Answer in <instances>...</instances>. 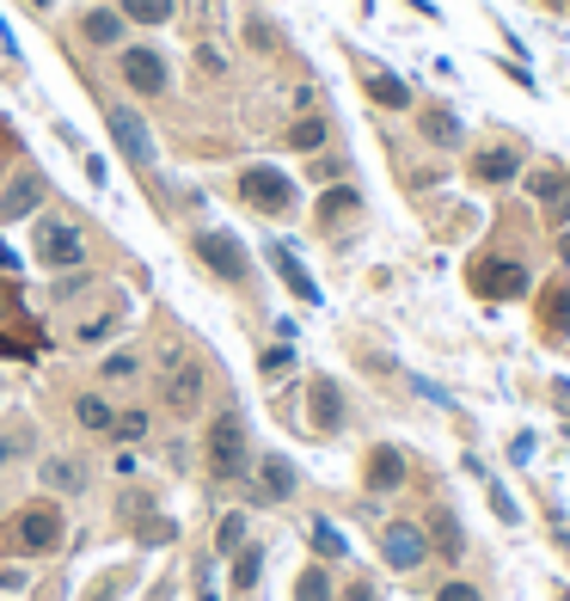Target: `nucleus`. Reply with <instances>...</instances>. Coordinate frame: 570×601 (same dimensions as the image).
<instances>
[{"mask_svg":"<svg viewBox=\"0 0 570 601\" xmlns=\"http://www.w3.org/2000/svg\"><path fill=\"white\" fill-rule=\"evenodd\" d=\"M252 430H246V412L240 405H221L209 424H202V473L209 485H246L252 473Z\"/></svg>","mask_w":570,"mask_h":601,"instance_id":"f257e3e1","label":"nucleus"},{"mask_svg":"<svg viewBox=\"0 0 570 601\" xmlns=\"http://www.w3.org/2000/svg\"><path fill=\"white\" fill-rule=\"evenodd\" d=\"M233 190H240V203H246L252 216H264V221H289L294 209H301V185H294L282 166H270V160H252V166H240Z\"/></svg>","mask_w":570,"mask_h":601,"instance_id":"f03ea898","label":"nucleus"},{"mask_svg":"<svg viewBox=\"0 0 570 601\" xmlns=\"http://www.w3.org/2000/svg\"><path fill=\"white\" fill-rule=\"evenodd\" d=\"M68 540V509L62 497H32V504L13 516V546L25 558H56Z\"/></svg>","mask_w":570,"mask_h":601,"instance_id":"7ed1b4c3","label":"nucleus"},{"mask_svg":"<svg viewBox=\"0 0 570 601\" xmlns=\"http://www.w3.org/2000/svg\"><path fill=\"white\" fill-rule=\"evenodd\" d=\"M202 393H209V374H202L197 356L166 350V362H160V412L190 424V417L202 412Z\"/></svg>","mask_w":570,"mask_h":601,"instance_id":"20e7f679","label":"nucleus"},{"mask_svg":"<svg viewBox=\"0 0 570 601\" xmlns=\"http://www.w3.org/2000/svg\"><path fill=\"white\" fill-rule=\"evenodd\" d=\"M190 258L216 282H252V252L233 228H197L190 233Z\"/></svg>","mask_w":570,"mask_h":601,"instance_id":"39448f33","label":"nucleus"},{"mask_svg":"<svg viewBox=\"0 0 570 601\" xmlns=\"http://www.w3.org/2000/svg\"><path fill=\"white\" fill-rule=\"evenodd\" d=\"M32 258L44 264L49 277H68V270H86V233H80L74 221H62V216L37 221V233H32Z\"/></svg>","mask_w":570,"mask_h":601,"instance_id":"423d86ee","label":"nucleus"},{"mask_svg":"<svg viewBox=\"0 0 570 601\" xmlns=\"http://www.w3.org/2000/svg\"><path fill=\"white\" fill-rule=\"evenodd\" d=\"M105 129L110 141H117V154L129 160V166L148 178V172L160 166V148H154V129H148V117H141L136 105H117V99H105Z\"/></svg>","mask_w":570,"mask_h":601,"instance_id":"0eeeda50","label":"nucleus"},{"mask_svg":"<svg viewBox=\"0 0 570 601\" xmlns=\"http://www.w3.org/2000/svg\"><path fill=\"white\" fill-rule=\"evenodd\" d=\"M117 80H124L129 99H166V86H172L166 49H154V44H124V49H117Z\"/></svg>","mask_w":570,"mask_h":601,"instance_id":"6e6552de","label":"nucleus"},{"mask_svg":"<svg viewBox=\"0 0 570 601\" xmlns=\"http://www.w3.org/2000/svg\"><path fill=\"white\" fill-rule=\"evenodd\" d=\"M294 492H301V466L289 461V454H258L246 473V504L252 509H277V504H294Z\"/></svg>","mask_w":570,"mask_h":601,"instance_id":"1a4fd4ad","label":"nucleus"},{"mask_svg":"<svg viewBox=\"0 0 570 601\" xmlns=\"http://www.w3.org/2000/svg\"><path fill=\"white\" fill-rule=\"evenodd\" d=\"M522 172H527V154L515 141H485V148L466 154V178H473L478 190H503V185H515Z\"/></svg>","mask_w":570,"mask_h":601,"instance_id":"9d476101","label":"nucleus"},{"mask_svg":"<svg viewBox=\"0 0 570 601\" xmlns=\"http://www.w3.org/2000/svg\"><path fill=\"white\" fill-rule=\"evenodd\" d=\"M49 197V178L37 166H13V178H0V228H19L32 221Z\"/></svg>","mask_w":570,"mask_h":601,"instance_id":"9b49d317","label":"nucleus"},{"mask_svg":"<svg viewBox=\"0 0 570 601\" xmlns=\"http://www.w3.org/2000/svg\"><path fill=\"white\" fill-rule=\"evenodd\" d=\"M423 558H430V534H423V522H405V516L381 522V565H386V570L411 577Z\"/></svg>","mask_w":570,"mask_h":601,"instance_id":"f8f14e48","label":"nucleus"},{"mask_svg":"<svg viewBox=\"0 0 570 601\" xmlns=\"http://www.w3.org/2000/svg\"><path fill=\"white\" fill-rule=\"evenodd\" d=\"M522 190L539 203V216H546V228H570V172L565 166H527L522 172Z\"/></svg>","mask_w":570,"mask_h":601,"instance_id":"ddd939ff","label":"nucleus"},{"mask_svg":"<svg viewBox=\"0 0 570 601\" xmlns=\"http://www.w3.org/2000/svg\"><path fill=\"white\" fill-rule=\"evenodd\" d=\"M350 424V405H344V386L331 374H307V430L313 436H338Z\"/></svg>","mask_w":570,"mask_h":601,"instance_id":"4468645a","label":"nucleus"},{"mask_svg":"<svg viewBox=\"0 0 570 601\" xmlns=\"http://www.w3.org/2000/svg\"><path fill=\"white\" fill-rule=\"evenodd\" d=\"M74 37H80L86 49H110V56H117V49L129 44V19L117 13V7H105V0H93V7H80Z\"/></svg>","mask_w":570,"mask_h":601,"instance_id":"2eb2a0df","label":"nucleus"},{"mask_svg":"<svg viewBox=\"0 0 570 601\" xmlns=\"http://www.w3.org/2000/svg\"><path fill=\"white\" fill-rule=\"evenodd\" d=\"M356 74H362V93H369V105H381V111H411V105H417V99H411V80L393 74V68L369 62V56H356Z\"/></svg>","mask_w":570,"mask_h":601,"instance_id":"dca6fc26","label":"nucleus"},{"mask_svg":"<svg viewBox=\"0 0 570 601\" xmlns=\"http://www.w3.org/2000/svg\"><path fill=\"white\" fill-rule=\"evenodd\" d=\"M405 473H411L405 448L374 442V448H369V461H362V492H369V497H393V492L405 485Z\"/></svg>","mask_w":570,"mask_h":601,"instance_id":"f3484780","label":"nucleus"},{"mask_svg":"<svg viewBox=\"0 0 570 601\" xmlns=\"http://www.w3.org/2000/svg\"><path fill=\"white\" fill-rule=\"evenodd\" d=\"M411 117H417V136L430 141V148H442V154H454V148L466 141L461 111H454V105H442V99H430V105H411Z\"/></svg>","mask_w":570,"mask_h":601,"instance_id":"a211bd4d","label":"nucleus"},{"mask_svg":"<svg viewBox=\"0 0 570 601\" xmlns=\"http://www.w3.org/2000/svg\"><path fill=\"white\" fill-rule=\"evenodd\" d=\"M37 485H44V497H80L93 485V466L80 454H44L37 461Z\"/></svg>","mask_w":570,"mask_h":601,"instance_id":"6ab92c4d","label":"nucleus"},{"mask_svg":"<svg viewBox=\"0 0 570 601\" xmlns=\"http://www.w3.org/2000/svg\"><path fill=\"white\" fill-rule=\"evenodd\" d=\"M473 289L485 294V301H515V294H527V264L515 258H485L473 270Z\"/></svg>","mask_w":570,"mask_h":601,"instance_id":"aec40b11","label":"nucleus"},{"mask_svg":"<svg viewBox=\"0 0 570 601\" xmlns=\"http://www.w3.org/2000/svg\"><path fill=\"white\" fill-rule=\"evenodd\" d=\"M264 258H270V270H277V282H282V289L294 294V301H301V308H319V301H325V294H319V282L307 277V264L294 258V252L282 246V240H270V246H264Z\"/></svg>","mask_w":570,"mask_h":601,"instance_id":"412c9836","label":"nucleus"},{"mask_svg":"<svg viewBox=\"0 0 570 601\" xmlns=\"http://www.w3.org/2000/svg\"><path fill=\"white\" fill-rule=\"evenodd\" d=\"M534 325L546 338H570V277H546L539 282V301H534Z\"/></svg>","mask_w":570,"mask_h":601,"instance_id":"4be33fe9","label":"nucleus"},{"mask_svg":"<svg viewBox=\"0 0 570 601\" xmlns=\"http://www.w3.org/2000/svg\"><path fill=\"white\" fill-rule=\"evenodd\" d=\"M423 534H430V553L442 546V558H461V553H466V528H461V516H454L447 504H435V509H430Z\"/></svg>","mask_w":570,"mask_h":601,"instance_id":"5701e85b","label":"nucleus"},{"mask_svg":"<svg viewBox=\"0 0 570 601\" xmlns=\"http://www.w3.org/2000/svg\"><path fill=\"white\" fill-rule=\"evenodd\" d=\"M282 141H289L294 154H319V148H331V117H319V111H301Z\"/></svg>","mask_w":570,"mask_h":601,"instance_id":"b1692460","label":"nucleus"},{"mask_svg":"<svg viewBox=\"0 0 570 601\" xmlns=\"http://www.w3.org/2000/svg\"><path fill=\"white\" fill-rule=\"evenodd\" d=\"M350 216H362V190H356V185H325L319 228H338V221H350Z\"/></svg>","mask_w":570,"mask_h":601,"instance_id":"393cba45","label":"nucleus"},{"mask_svg":"<svg viewBox=\"0 0 570 601\" xmlns=\"http://www.w3.org/2000/svg\"><path fill=\"white\" fill-rule=\"evenodd\" d=\"M307 540H313V553H319V565L350 558V534H344L338 522H325V516H313V522H307Z\"/></svg>","mask_w":570,"mask_h":601,"instance_id":"a878e982","label":"nucleus"},{"mask_svg":"<svg viewBox=\"0 0 570 601\" xmlns=\"http://www.w3.org/2000/svg\"><path fill=\"white\" fill-rule=\"evenodd\" d=\"M74 424L86 436H110V424H117V405L105 400V393H80L74 400Z\"/></svg>","mask_w":570,"mask_h":601,"instance_id":"bb28decb","label":"nucleus"},{"mask_svg":"<svg viewBox=\"0 0 570 601\" xmlns=\"http://www.w3.org/2000/svg\"><path fill=\"white\" fill-rule=\"evenodd\" d=\"M117 13L129 19V32H136V25L154 32V25H172V19H178V0H117Z\"/></svg>","mask_w":570,"mask_h":601,"instance_id":"cd10ccee","label":"nucleus"},{"mask_svg":"<svg viewBox=\"0 0 570 601\" xmlns=\"http://www.w3.org/2000/svg\"><path fill=\"white\" fill-rule=\"evenodd\" d=\"M258 577H264V546H240V553L228 558V583L240 589V596H252V589H258Z\"/></svg>","mask_w":570,"mask_h":601,"instance_id":"c85d7f7f","label":"nucleus"},{"mask_svg":"<svg viewBox=\"0 0 570 601\" xmlns=\"http://www.w3.org/2000/svg\"><path fill=\"white\" fill-rule=\"evenodd\" d=\"M294 601H338L331 570H325V565H301V570H294Z\"/></svg>","mask_w":570,"mask_h":601,"instance_id":"c756f323","label":"nucleus"},{"mask_svg":"<svg viewBox=\"0 0 570 601\" xmlns=\"http://www.w3.org/2000/svg\"><path fill=\"white\" fill-rule=\"evenodd\" d=\"M117 325H124V301H117L110 313H98V320H80L74 325V344H80V350H93V344L117 338Z\"/></svg>","mask_w":570,"mask_h":601,"instance_id":"7c9ffc66","label":"nucleus"},{"mask_svg":"<svg viewBox=\"0 0 570 601\" xmlns=\"http://www.w3.org/2000/svg\"><path fill=\"white\" fill-rule=\"evenodd\" d=\"M141 374V350H110V356H98V381H110V386H124V381H136Z\"/></svg>","mask_w":570,"mask_h":601,"instance_id":"2f4dec72","label":"nucleus"},{"mask_svg":"<svg viewBox=\"0 0 570 601\" xmlns=\"http://www.w3.org/2000/svg\"><path fill=\"white\" fill-rule=\"evenodd\" d=\"M307 178L313 185H344V178H350V154H331V148L307 154Z\"/></svg>","mask_w":570,"mask_h":601,"instance_id":"473e14b6","label":"nucleus"},{"mask_svg":"<svg viewBox=\"0 0 570 601\" xmlns=\"http://www.w3.org/2000/svg\"><path fill=\"white\" fill-rule=\"evenodd\" d=\"M32 448H37V430L25 424V417H13V424L0 430V466H7V461H25Z\"/></svg>","mask_w":570,"mask_h":601,"instance_id":"72a5a7b5","label":"nucleus"},{"mask_svg":"<svg viewBox=\"0 0 570 601\" xmlns=\"http://www.w3.org/2000/svg\"><path fill=\"white\" fill-rule=\"evenodd\" d=\"M294 362H301V356H294V344H264V350H258V374H264V381H270V386H277L282 381V374H294Z\"/></svg>","mask_w":570,"mask_h":601,"instance_id":"f704fd0d","label":"nucleus"},{"mask_svg":"<svg viewBox=\"0 0 570 601\" xmlns=\"http://www.w3.org/2000/svg\"><path fill=\"white\" fill-rule=\"evenodd\" d=\"M485 504L497 509V522H503V528H522V504L509 497V485L497 473H485Z\"/></svg>","mask_w":570,"mask_h":601,"instance_id":"c9c22d12","label":"nucleus"},{"mask_svg":"<svg viewBox=\"0 0 570 601\" xmlns=\"http://www.w3.org/2000/svg\"><path fill=\"white\" fill-rule=\"evenodd\" d=\"M246 44L258 49V56H277V49H282V25H277V19H264V13H246Z\"/></svg>","mask_w":570,"mask_h":601,"instance_id":"e433bc0d","label":"nucleus"},{"mask_svg":"<svg viewBox=\"0 0 570 601\" xmlns=\"http://www.w3.org/2000/svg\"><path fill=\"white\" fill-rule=\"evenodd\" d=\"M148 430H154V417L141 412V405H129V412H117V424H110V442H148Z\"/></svg>","mask_w":570,"mask_h":601,"instance_id":"4c0bfd02","label":"nucleus"},{"mask_svg":"<svg viewBox=\"0 0 570 601\" xmlns=\"http://www.w3.org/2000/svg\"><path fill=\"white\" fill-rule=\"evenodd\" d=\"M246 516L252 509H228V516H221V528H216V553L221 558H233L240 546H246Z\"/></svg>","mask_w":570,"mask_h":601,"instance_id":"58836bf2","label":"nucleus"},{"mask_svg":"<svg viewBox=\"0 0 570 601\" xmlns=\"http://www.w3.org/2000/svg\"><path fill=\"white\" fill-rule=\"evenodd\" d=\"M190 62H197L209 80H221V74H228V56H221V49L209 44V37H197V49H190Z\"/></svg>","mask_w":570,"mask_h":601,"instance_id":"ea45409f","label":"nucleus"},{"mask_svg":"<svg viewBox=\"0 0 570 601\" xmlns=\"http://www.w3.org/2000/svg\"><path fill=\"white\" fill-rule=\"evenodd\" d=\"M491 68H497V74L509 80V86H522V93H539V80H534V68H527V62H515V56H503V62H491Z\"/></svg>","mask_w":570,"mask_h":601,"instance_id":"a19ab883","label":"nucleus"},{"mask_svg":"<svg viewBox=\"0 0 570 601\" xmlns=\"http://www.w3.org/2000/svg\"><path fill=\"white\" fill-rule=\"evenodd\" d=\"M435 601H485V589H478V583H466V577H454V583H442V589H435Z\"/></svg>","mask_w":570,"mask_h":601,"instance_id":"79ce46f5","label":"nucleus"},{"mask_svg":"<svg viewBox=\"0 0 570 601\" xmlns=\"http://www.w3.org/2000/svg\"><path fill=\"white\" fill-rule=\"evenodd\" d=\"M129 583H136V570H110L105 583H98V589H93V601H117V596H124V589H129Z\"/></svg>","mask_w":570,"mask_h":601,"instance_id":"37998d69","label":"nucleus"},{"mask_svg":"<svg viewBox=\"0 0 570 601\" xmlns=\"http://www.w3.org/2000/svg\"><path fill=\"white\" fill-rule=\"evenodd\" d=\"M86 282H93V277H86V270H68V277L56 282V289H49V301H74V294L86 289Z\"/></svg>","mask_w":570,"mask_h":601,"instance_id":"c03bdc74","label":"nucleus"},{"mask_svg":"<svg viewBox=\"0 0 570 601\" xmlns=\"http://www.w3.org/2000/svg\"><path fill=\"white\" fill-rule=\"evenodd\" d=\"M509 461H515V466L534 461V430H515V436H509Z\"/></svg>","mask_w":570,"mask_h":601,"instance_id":"a18cd8bd","label":"nucleus"},{"mask_svg":"<svg viewBox=\"0 0 570 601\" xmlns=\"http://www.w3.org/2000/svg\"><path fill=\"white\" fill-rule=\"evenodd\" d=\"M172 534H178V528H172L166 516H154V522H141V540H154V546H166Z\"/></svg>","mask_w":570,"mask_h":601,"instance_id":"49530a36","label":"nucleus"},{"mask_svg":"<svg viewBox=\"0 0 570 601\" xmlns=\"http://www.w3.org/2000/svg\"><path fill=\"white\" fill-rule=\"evenodd\" d=\"M546 400H552L558 412L570 417V374H552V386H546Z\"/></svg>","mask_w":570,"mask_h":601,"instance_id":"de8ad7c7","label":"nucleus"},{"mask_svg":"<svg viewBox=\"0 0 570 601\" xmlns=\"http://www.w3.org/2000/svg\"><path fill=\"white\" fill-rule=\"evenodd\" d=\"M80 166H86V185H98V190H105V178H110V166H105V160H98V154H80Z\"/></svg>","mask_w":570,"mask_h":601,"instance_id":"09e8293b","label":"nucleus"},{"mask_svg":"<svg viewBox=\"0 0 570 601\" xmlns=\"http://www.w3.org/2000/svg\"><path fill=\"white\" fill-rule=\"evenodd\" d=\"M338 601H381V596H374L369 577H356V583H344V596H338Z\"/></svg>","mask_w":570,"mask_h":601,"instance_id":"8fccbe9b","label":"nucleus"},{"mask_svg":"<svg viewBox=\"0 0 570 601\" xmlns=\"http://www.w3.org/2000/svg\"><path fill=\"white\" fill-rule=\"evenodd\" d=\"M0 56H7V62H19V37L7 32V19H0Z\"/></svg>","mask_w":570,"mask_h":601,"instance_id":"3c124183","label":"nucleus"},{"mask_svg":"<svg viewBox=\"0 0 570 601\" xmlns=\"http://www.w3.org/2000/svg\"><path fill=\"white\" fill-rule=\"evenodd\" d=\"M19 7H25L32 19H49V13H56V0H19Z\"/></svg>","mask_w":570,"mask_h":601,"instance_id":"603ef678","label":"nucleus"},{"mask_svg":"<svg viewBox=\"0 0 570 601\" xmlns=\"http://www.w3.org/2000/svg\"><path fill=\"white\" fill-rule=\"evenodd\" d=\"M0 589H25V570H13V565H7V570H0Z\"/></svg>","mask_w":570,"mask_h":601,"instance_id":"864d4df0","label":"nucleus"},{"mask_svg":"<svg viewBox=\"0 0 570 601\" xmlns=\"http://www.w3.org/2000/svg\"><path fill=\"white\" fill-rule=\"evenodd\" d=\"M405 7H411V13H423V19H442V7H435V0H405Z\"/></svg>","mask_w":570,"mask_h":601,"instance_id":"5fc2aeb1","label":"nucleus"},{"mask_svg":"<svg viewBox=\"0 0 570 601\" xmlns=\"http://www.w3.org/2000/svg\"><path fill=\"white\" fill-rule=\"evenodd\" d=\"M552 246H558V258L570 264V228H558V233H552Z\"/></svg>","mask_w":570,"mask_h":601,"instance_id":"6e6d98bb","label":"nucleus"},{"mask_svg":"<svg viewBox=\"0 0 570 601\" xmlns=\"http://www.w3.org/2000/svg\"><path fill=\"white\" fill-rule=\"evenodd\" d=\"M546 13H558V19H570V0H539Z\"/></svg>","mask_w":570,"mask_h":601,"instance_id":"4d7b16f0","label":"nucleus"},{"mask_svg":"<svg viewBox=\"0 0 570 601\" xmlns=\"http://www.w3.org/2000/svg\"><path fill=\"white\" fill-rule=\"evenodd\" d=\"M356 13H374V0H356Z\"/></svg>","mask_w":570,"mask_h":601,"instance_id":"13d9d810","label":"nucleus"},{"mask_svg":"<svg viewBox=\"0 0 570 601\" xmlns=\"http://www.w3.org/2000/svg\"><path fill=\"white\" fill-rule=\"evenodd\" d=\"M558 601H570V589H558Z\"/></svg>","mask_w":570,"mask_h":601,"instance_id":"bf43d9fd","label":"nucleus"}]
</instances>
